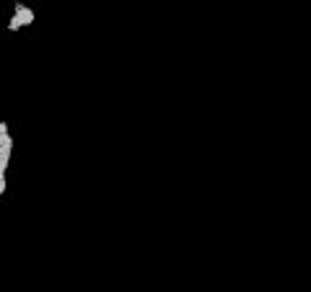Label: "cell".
Here are the masks:
<instances>
[{"instance_id":"3957f363","label":"cell","mask_w":311,"mask_h":292,"mask_svg":"<svg viewBox=\"0 0 311 292\" xmlns=\"http://www.w3.org/2000/svg\"><path fill=\"white\" fill-rule=\"evenodd\" d=\"M6 191V168H0V197Z\"/></svg>"},{"instance_id":"6da1fadb","label":"cell","mask_w":311,"mask_h":292,"mask_svg":"<svg viewBox=\"0 0 311 292\" xmlns=\"http://www.w3.org/2000/svg\"><path fill=\"white\" fill-rule=\"evenodd\" d=\"M13 13L21 18V23H24V26H31V23H34V18H36V16H34V11H31V8H26L24 3H13Z\"/></svg>"},{"instance_id":"7a4b0ae2","label":"cell","mask_w":311,"mask_h":292,"mask_svg":"<svg viewBox=\"0 0 311 292\" xmlns=\"http://www.w3.org/2000/svg\"><path fill=\"white\" fill-rule=\"evenodd\" d=\"M21 26H24V23H21V18L13 13V16H11V21H8V31H18Z\"/></svg>"}]
</instances>
